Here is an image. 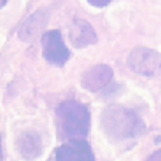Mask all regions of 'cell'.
I'll list each match as a JSON object with an SVG mask.
<instances>
[{
  "mask_svg": "<svg viewBox=\"0 0 161 161\" xmlns=\"http://www.w3.org/2000/svg\"><path fill=\"white\" fill-rule=\"evenodd\" d=\"M70 40L76 48H83L97 41L96 31L84 19H75L70 30Z\"/></svg>",
  "mask_w": 161,
  "mask_h": 161,
  "instance_id": "obj_7",
  "label": "cell"
},
{
  "mask_svg": "<svg viewBox=\"0 0 161 161\" xmlns=\"http://www.w3.org/2000/svg\"><path fill=\"white\" fill-rule=\"evenodd\" d=\"M43 57L49 64L64 66L70 58V50L66 46L58 30H52L43 34L41 39Z\"/></svg>",
  "mask_w": 161,
  "mask_h": 161,
  "instance_id": "obj_4",
  "label": "cell"
},
{
  "mask_svg": "<svg viewBox=\"0 0 161 161\" xmlns=\"http://www.w3.org/2000/svg\"><path fill=\"white\" fill-rule=\"evenodd\" d=\"M113 78V70L108 65H96L90 67L81 76V85L92 92L105 88Z\"/></svg>",
  "mask_w": 161,
  "mask_h": 161,
  "instance_id": "obj_6",
  "label": "cell"
},
{
  "mask_svg": "<svg viewBox=\"0 0 161 161\" xmlns=\"http://www.w3.org/2000/svg\"><path fill=\"white\" fill-rule=\"evenodd\" d=\"M47 24V14L43 10H37L26 19L19 31V37L25 42H31L36 39Z\"/></svg>",
  "mask_w": 161,
  "mask_h": 161,
  "instance_id": "obj_8",
  "label": "cell"
},
{
  "mask_svg": "<svg viewBox=\"0 0 161 161\" xmlns=\"http://www.w3.org/2000/svg\"><path fill=\"white\" fill-rule=\"evenodd\" d=\"M101 122L106 135L117 142L136 139L146 131V125L137 114L121 105H111L106 108Z\"/></svg>",
  "mask_w": 161,
  "mask_h": 161,
  "instance_id": "obj_1",
  "label": "cell"
},
{
  "mask_svg": "<svg viewBox=\"0 0 161 161\" xmlns=\"http://www.w3.org/2000/svg\"><path fill=\"white\" fill-rule=\"evenodd\" d=\"M6 2H7V0H0V8L4 6L6 4Z\"/></svg>",
  "mask_w": 161,
  "mask_h": 161,
  "instance_id": "obj_12",
  "label": "cell"
},
{
  "mask_svg": "<svg viewBox=\"0 0 161 161\" xmlns=\"http://www.w3.org/2000/svg\"><path fill=\"white\" fill-rule=\"evenodd\" d=\"M57 161H96V158L87 142L70 140L57 150Z\"/></svg>",
  "mask_w": 161,
  "mask_h": 161,
  "instance_id": "obj_5",
  "label": "cell"
},
{
  "mask_svg": "<svg viewBox=\"0 0 161 161\" xmlns=\"http://www.w3.org/2000/svg\"><path fill=\"white\" fill-rule=\"evenodd\" d=\"M112 0H87V2L89 4H92V6L96 7H104L107 6Z\"/></svg>",
  "mask_w": 161,
  "mask_h": 161,
  "instance_id": "obj_10",
  "label": "cell"
},
{
  "mask_svg": "<svg viewBox=\"0 0 161 161\" xmlns=\"http://www.w3.org/2000/svg\"><path fill=\"white\" fill-rule=\"evenodd\" d=\"M19 150L26 159L33 160L37 158L42 152L40 136L33 131L23 133L22 136L19 139Z\"/></svg>",
  "mask_w": 161,
  "mask_h": 161,
  "instance_id": "obj_9",
  "label": "cell"
},
{
  "mask_svg": "<svg viewBox=\"0 0 161 161\" xmlns=\"http://www.w3.org/2000/svg\"><path fill=\"white\" fill-rule=\"evenodd\" d=\"M127 65L133 72L143 76H156L161 73V54L145 46L136 47L129 53Z\"/></svg>",
  "mask_w": 161,
  "mask_h": 161,
  "instance_id": "obj_3",
  "label": "cell"
},
{
  "mask_svg": "<svg viewBox=\"0 0 161 161\" xmlns=\"http://www.w3.org/2000/svg\"><path fill=\"white\" fill-rule=\"evenodd\" d=\"M147 161H161V149L153 153V154L147 159Z\"/></svg>",
  "mask_w": 161,
  "mask_h": 161,
  "instance_id": "obj_11",
  "label": "cell"
},
{
  "mask_svg": "<svg viewBox=\"0 0 161 161\" xmlns=\"http://www.w3.org/2000/svg\"><path fill=\"white\" fill-rule=\"evenodd\" d=\"M58 130L63 137L83 140L88 135L90 114L85 105L76 101H66L57 109Z\"/></svg>",
  "mask_w": 161,
  "mask_h": 161,
  "instance_id": "obj_2",
  "label": "cell"
}]
</instances>
